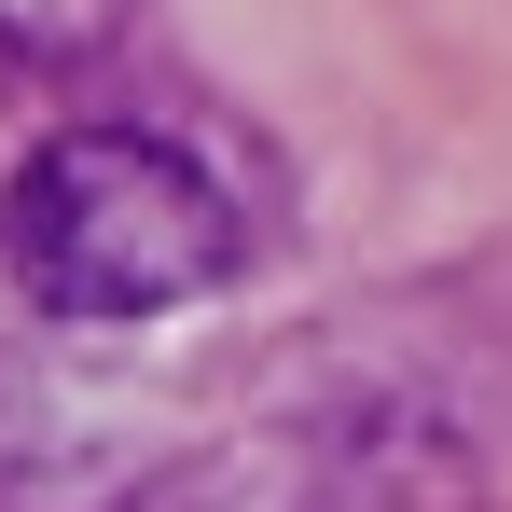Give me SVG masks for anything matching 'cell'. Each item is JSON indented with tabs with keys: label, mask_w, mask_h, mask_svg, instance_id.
I'll list each match as a JSON object with an SVG mask.
<instances>
[{
	"label": "cell",
	"mask_w": 512,
	"mask_h": 512,
	"mask_svg": "<svg viewBox=\"0 0 512 512\" xmlns=\"http://www.w3.org/2000/svg\"><path fill=\"white\" fill-rule=\"evenodd\" d=\"M0 277L70 333L167 319L236 277V194L153 125H70L0 180Z\"/></svg>",
	"instance_id": "6da1fadb"
}]
</instances>
